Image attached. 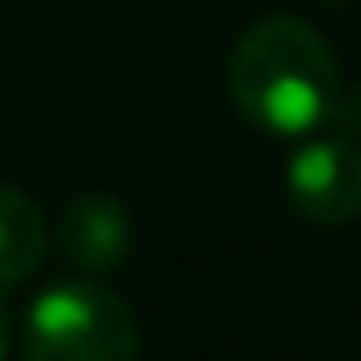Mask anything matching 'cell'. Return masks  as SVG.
Segmentation results:
<instances>
[{
	"label": "cell",
	"mask_w": 361,
	"mask_h": 361,
	"mask_svg": "<svg viewBox=\"0 0 361 361\" xmlns=\"http://www.w3.org/2000/svg\"><path fill=\"white\" fill-rule=\"evenodd\" d=\"M228 85L238 109L282 139H302L312 134L322 119H331L336 94H341V75H336V55L331 45L292 16H272L257 20L228 65Z\"/></svg>",
	"instance_id": "cell-1"
},
{
	"label": "cell",
	"mask_w": 361,
	"mask_h": 361,
	"mask_svg": "<svg viewBox=\"0 0 361 361\" xmlns=\"http://www.w3.org/2000/svg\"><path fill=\"white\" fill-rule=\"evenodd\" d=\"M25 361H139V322L124 297L99 282L45 287L20 331Z\"/></svg>",
	"instance_id": "cell-2"
},
{
	"label": "cell",
	"mask_w": 361,
	"mask_h": 361,
	"mask_svg": "<svg viewBox=\"0 0 361 361\" xmlns=\"http://www.w3.org/2000/svg\"><path fill=\"white\" fill-rule=\"evenodd\" d=\"M287 198L302 218L326 228L361 218V149L336 134L307 139L287 159Z\"/></svg>",
	"instance_id": "cell-3"
},
{
	"label": "cell",
	"mask_w": 361,
	"mask_h": 361,
	"mask_svg": "<svg viewBox=\"0 0 361 361\" xmlns=\"http://www.w3.org/2000/svg\"><path fill=\"white\" fill-rule=\"evenodd\" d=\"M60 247L70 262L90 267V272H104L114 262H124L129 252V213L119 198L109 193H80L65 203L60 213Z\"/></svg>",
	"instance_id": "cell-4"
},
{
	"label": "cell",
	"mask_w": 361,
	"mask_h": 361,
	"mask_svg": "<svg viewBox=\"0 0 361 361\" xmlns=\"http://www.w3.org/2000/svg\"><path fill=\"white\" fill-rule=\"evenodd\" d=\"M45 238H50V228L40 218L35 198L0 183V287H16L40 267Z\"/></svg>",
	"instance_id": "cell-5"
},
{
	"label": "cell",
	"mask_w": 361,
	"mask_h": 361,
	"mask_svg": "<svg viewBox=\"0 0 361 361\" xmlns=\"http://www.w3.org/2000/svg\"><path fill=\"white\" fill-rule=\"evenodd\" d=\"M6 351H11V312L0 302V361H6Z\"/></svg>",
	"instance_id": "cell-6"
}]
</instances>
